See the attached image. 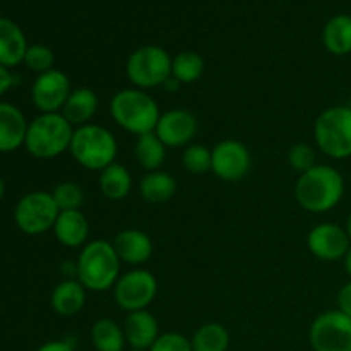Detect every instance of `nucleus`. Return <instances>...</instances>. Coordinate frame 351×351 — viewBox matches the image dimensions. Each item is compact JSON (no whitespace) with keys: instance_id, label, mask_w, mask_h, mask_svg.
Listing matches in <instances>:
<instances>
[{"instance_id":"27","label":"nucleus","mask_w":351,"mask_h":351,"mask_svg":"<svg viewBox=\"0 0 351 351\" xmlns=\"http://www.w3.org/2000/svg\"><path fill=\"white\" fill-rule=\"evenodd\" d=\"M192 351H226L230 346L228 329L218 322H208L194 332Z\"/></svg>"},{"instance_id":"2","label":"nucleus","mask_w":351,"mask_h":351,"mask_svg":"<svg viewBox=\"0 0 351 351\" xmlns=\"http://www.w3.org/2000/svg\"><path fill=\"white\" fill-rule=\"evenodd\" d=\"M77 280L89 291L110 290L120 278L122 261L117 256L113 243L108 240H93L81 249L77 261Z\"/></svg>"},{"instance_id":"41","label":"nucleus","mask_w":351,"mask_h":351,"mask_svg":"<svg viewBox=\"0 0 351 351\" xmlns=\"http://www.w3.org/2000/svg\"><path fill=\"white\" fill-rule=\"evenodd\" d=\"M129 351H147V350H136V348H130Z\"/></svg>"},{"instance_id":"20","label":"nucleus","mask_w":351,"mask_h":351,"mask_svg":"<svg viewBox=\"0 0 351 351\" xmlns=\"http://www.w3.org/2000/svg\"><path fill=\"white\" fill-rule=\"evenodd\" d=\"M50 304L62 317H74L86 305V288L77 278H65L51 291Z\"/></svg>"},{"instance_id":"19","label":"nucleus","mask_w":351,"mask_h":351,"mask_svg":"<svg viewBox=\"0 0 351 351\" xmlns=\"http://www.w3.org/2000/svg\"><path fill=\"white\" fill-rule=\"evenodd\" d=\"M27 43L23 29L14 21L0 17V65L12 69L24 62Z\"/></svg>"},{"instance_id":"15","label":"nucleus","mask_w":351,"mask_h":351,"mask_svg":"<svg viewBox=\"0 0 351 351\" xmlns=\"http://www.w3.org/2000/svg\"><path fill=\"white\" fill-rule=\"evenodd\" d=\"M113 249L122 263L130 264V266H141L147 263L153 254V242L149 235L143 230L127 228L122 230L119 235L113 239Z\"/></svg>"},{"instance_id":"6","label":"nucleus","mask_w":351,"mask_h":351,"mask_svg":"<svg viewBox=\"0 0 351 351\" xmlns=\"http://www.w3.org/2000/svg\"><path fill=\"white\" fill-rule=\"evenodd\" d=\"M314 141L331 160L351 158V106H329L314 122Z\"/></svg>"},{"instance_id":"11","label":"nucleus","mask_w":351,"mask_h":351,"mask_svg":"<svg viewBox=\"0 0 351 351\" xmlns=\"http://www.w3.org/2000/svg\"><path fill=\"white\" fill-rule=\"evenodd\" d=\"M211 171L223 182H239L247 177L252 165L250 151L243 143L237 139L219 141L211 149Z\"/></svg>"},{"instance_id":"8","label":"nucleus","mask_w":351,"mask_h":351,"mask_svg":"<svg viewBox=\"0 0 351 351\" xmlns=\"http://www.w3.org/2000/svg\"><path fill=\"white\" fill-rule=\"evenodd\" d=\"M60 209L51 192L33 191L23 195L14 209V221L26 235H41L53 230Z\"/></svg>"},{"instance_id":"16","label":"nucleus","mask_w":351,"mask_h":351,"mask_svg":"<svg viewBox=\"0 0 351 351\" xmlns=\"http://www.w3.org/2000/svg\"><path fill=\"white\" fill-rule=\"evenodd\" d=\"M122 328L127 345L136 350H149L160 336V324L149 311L129 312Z\"/></svg>"},{"instance_id":"39","label":"nucleus","mask_w":351,"mask_h":351,"mask_svg":"<svg viewBox=\"0 0 351 351\" xmlns=\"http://www.w3.org/2000/svg\"><path fill=\"white\" fill-rule=\"evenodd\" d=\"M345 230H346V233H348V237H350V240H351V213L348 215V218H346Z\"/></svg>"},{"instance_id":"32","label":"nucleus","mask_w":351,"mask_h":351,"mask_svg":"<svg viewBox=\"0 0 351 351\" xmlns=\"http://www.w3.org/2000/svg\"><path fill=\"white\" fill-rule=\"evenodd\" d=\"M288 163L298 173H305L317 165V154L312 144L297 143L288 151Z\"/></svg>"},{"instance_id":"40","label":"nucleus","mask_w":351,"mask_h":351,"mask_svg":"<svg viewBox=\"0 0 351 351\" xmlns=\"http://www.w3.org/2000/svg\"><path fill=\"white\" fill-rule=\"evenodd\" d=\"M3 195H5V184H3L2 177H0V201L3 199Z\"/></svg>"},{"instance_id":"26","label":"nucleus","mask_w":351,"mask_h":351,"mask_svg":"<svg viewBox=\"0 0 351 351\" xmlns=\"http://www.w3.org/2000/svg\"><path fill=\"white\" fill-rule=\"evenodd\" d=\"M91 343L96 351H123L127 345L123 328L113 319H99L93 324Z\"/></svg>"},{"instance_id":"1","label":"nucleus","mask_w":351,"mask_h":351,"mask_svg":"<svg viewBox=\"0 0 351 351\" xmlns=\"http://www.w3.org/2000/svg\"><path fill=\"white\" fill-rule=\"evenodd\" d=\"M298 206L308 213H328L341 202L345 195V178L331 165H315L298 177L293 189Z\"/></svg>"},{"instance_id":"30","label":"nucleus","mask_w":351,"mask_h":351,"mask_svg":"<svg viewBox=\"0 0 351 351\" xmlns=\"http://www.w3.org/2000/svg\"><path fill=\"white\" fill-rule=\"evenodd\" d=\"M51 195L60 211H77L84 202V191L75 182H60L51 191Z\"/></svg>"},{"instance_id":"22","label":"nucleus","mask_w":351,"mask_h":351,"mask_svg":"<svg viewBox=\"0 0 351 351\" xmlns=\"http://www.w3.org/2000/svg\"><path fill=\"white\" fill-rule=\"evenodd\" d=\"M139 192L141 197L149 204H163L170 201L177 192V180L168 171H147L141 178Z\"/></svg>"},{"instance_id":"31","label":"nucleus","mask_w":351,"mask_h":351,"mask_svg":"<svg viewBox=\"0 0 351 351\" xmlns=\"http://www.w3.org/2000/svg\"><path fill=\"white\" fill-rule=\"evenodd\" d=\"M24 64L29 71L36 72L40 75L53 69L55 55L45 45H31V47H27L26 55H24Z\"/></svg>"},{"instance_id":"33","label":"nucleus","mask_w":351,"mask_h":351,"mask_svg":"<svg viewBox=\"0 0 351 351\" xmlns=\"http://www.w3.org/2000/svg\"><path fill=\"white\" fill-rule=\"evenodd\" d=\"M147 351H192V343L182 332H163Z\"/></svg>"},{"instance_id":"38","label":"nucleus","mask_w":351,"mask_h":351,"mask_svg":"<svg viewBox=\"0 0 351 351\" xmlns=\"http://www.w3.org/2000/svg\"><path fill=\"white\" fill-rule=\"evenodd\" d=\"M343 263H345V269H346V273H348V276L351 280V247H350L348 254H346V257L343 259Z\"/></svg>"},{"instance_id":"17","label":"nucleus","mask_w":351,"mask_h":351,"mask_svg":"<svg viewBox=\"0 0 351 351\" xmlns=\"http://www.w3.org/2000/svg\"><path fill=\"white\" fill-rule=\"evenodd\" d=\"M27 125L26 117L16 105L0 101V153H12L24 146Z\"/></svg>"},{"instance_id":"28","label":"nucleus","mask_w":351,"mask_h":351,"mask_svg":"<svg viewBox=\"0 0 351 351\" xmlns=\"http://www.w3.org/2000/svg\"><path fill=\"white\" fill-rule=\"evenodd\" d=\"M204 74V58L195 51H180L171 58V77L180 84H192Z\"/></svg>"},{"instance_id":"29","label":"nucleus","mask_w":351,"mask_h":351,"mask_svg":"<svg viewBox=\"0 0 351 351\" xmlns=\"http://www.w3.org/2000/svg\"><path fill=\"white\" fill-rule=\"evenodd\" d=\"M182 165L189 173L201 175L211 171L213 153L202 144H189L182 154Z\"/></svg>"},{"instance_id":"14","label":"nucleus","mask_w":351,"mask_h":351,"mask_svg":"<svg viewBox=\"0 0 351 351\" xmlns=\"http://www.w3.org/2000/svg\"><path fill=\"white\" fill-rule=\"evenodd\" d=\"M154 134L167 147H187L197 134V119L185 108L161 113Z\"/></svg>"},{"instance_id":"25","label":"nucleus","mask_w":351,"mask_h":351,"mask_svg":"<svg viewBox=\"0 0 351 351\" xmlns=\"http://www.w3.org/2000/svg\"><path fill=\"white\" fill-rule=\"evenodd\" d=\"M134 156L146 171L161 170L167 160V146L154 132L143 134V136H137L136 144H134Z\"/></svg>"},{"instance_id":"9","label":"nucleus","mask_w":351,"mask_h":351,"mask_svg":"<svg viewBox=\"0 0 351 351\" xmlns=\"http://www.w3.org/2000/svg\"><path fill=\"white\" fill-rule=\"evenodd\" d=\"M158 295V280L146 269H130L120 274L113 287V298L122 311L137 312L147 311Z\"/></svg>"},{"instance_id":"37","label":"nucleus","mask_w":351,"mask_h":351,"mask_svg":"<svg viewBox=\"0 0 351 351\" xmlns=\"http://www.w3.org/2000/svg\"><path fill=\"white\" fill-rule=\"evenodd\" d=\"M163 88L168 89V91H177V89L180 88V82H178L175 77H170L167 82H165Z\"/></svg>"},{"instance_id":"10","label":"nucleus","mask_w":351,"mask_h":351,"mask_svg":"<svg viewBox=\"0 0 351 351\" xmlns=\"http://www.w3.org/2000/svg\"><path fill=\"white\" fill-rule=\"evenodd\" d=\"M308 341L314 351H351V317L338 308L322 312L308 329Z\"/></svg>"},{"instance_id":"13","label":"nucleus","mask_w":351,"mask_h":351,"mask_svg":"<svg viewBox=\"0 0 351 351\" xmlns=\"http://www.w3.org/2000/svg\"><path fill=\"white\" fill-rule=\"evenodd\" d=\"M307 247L314 257L326 263L343 261L351 247L345 226L336 223H319L308 232Z\"/></svg>"},{"instance_id":"35","label":"nucleus","mask_w":351,"mask_h":351,"mask_svg":"<svg viewBox=\"0 0 351 351\" xmlns=\"http://www.w3.org/2000/svg\"><path fill=\"white\" fill-rule=\"evenodd\" d=\"M16 79L17 77L12 74V71H10V69L0 65V96L5 95V93L9 91L14 84H16L17 82Z\"/></svg>"},{"instance_id":"4","label":"nucleus","mask_w":351,"mask_h":351,"mask_svg":"<svg viewBox=\"0 0 351 351\" xmlns=\"http://www.w3.org/2000/svg\"><path fill=\"white\" fill-rule=\"evenodd\" d=\"M69 153L86 170L101 171L115 163L119 143L106 127L86 123L74 129Z\"/></svg>"},{"instance_id":"12","label":"nucleus","mask_w":351,"mask_h":351,"mask_svg":"<svg viewBox=\"0 0 351 351\" xmlns=\"http://www.w3.org/2000/svg\"><path fill=\"white\" fill-rule=\"evenodd\" d=\"M71 93L67 74L58 69L36 75L31 86V99L41 113H60Z\"/></svg>"},{"instance_id":"18","label":"nucleus","mask_w":351,"mask_h":351,"mask_svg":"<svg viewBox=\"0 0 351 351\" xmlns=\"http://www.w3.org/2000/svg\"><path fill=\"white\" fill-rule=\"evenodd\" d=\"M53 235L58 242L69 249L84 247L89 237L88 218L82 215L81 209L77 211H60L57 221L53 225Z\"/></svg>"},{"instance_id":"5","label":"nucleus","mask_w":351,"mask_h":351,"mask_svg":"<svg viewBox=\"0 0 351 351\" xmlns=\"http://www.w3.org/2000/svg\"><path fill=\"white\" fill-rule=\"evenodd\" d=\"M74 127L62 113H40L29 122L24 147L38 160H51L71 147Z\"/></svg>"},{"instance_id":"24","label":"nucleus","mask_w":351,"mask_h":351,"mask_svg":"<svg viewBox=\"0 0 351 351\" xmlns=\"http://www.w3.org/2000/svg\"><path fill=\"white\" fill-rule=\"evenodd\" d=\"M99 191L110 201H122L132 191V175L123 165L112 163L99 171Z\"/></svg>"},{"instance_id":"21","label":"nucleus","mask_w":351,"mask_h":351,"mask_svg":"<svg viewBox=\"0 0 351 351\" xmlns=\"http://www.w3.org/2000/svg\"><path fill=\"white\" fill-rule=\"evenodd\" d=\"M98 110V96L89 88H75L72 89L71 96L65 101L62 108V115L67 119L72 127H81L86 123H91L93 117Z\"/></svg>"},{"instance_id":"3","label":"nucleus","mask_w":351,"mask_h":351,"mask_svg":"<svg viewBox=\"0 0 351 351\" xmlns=\"http://www.w3.org/2000/svg\"><path fill=\"white\" fill-rule=\"evenodd\" d=\"M110 113L119 127L134 136L154 132L161 112L156 99L144 89H120L112 96Z\"/></svg>"},{"instance_id":"7","label":"nucleus","mask_w":351,"mask_h":351,"mask_svg":"<svg viewBox=\"0 0 351 351\" xmlns=\"http://www.w3.org/2000/svg\"><path fill=\"white\" fill-rule=\"evenodd\" d=\"M127 79L137 89L163 88L171 77V57L167 50L156 45L137 48L129 55L125 65Z\"/></svg>"},{"instance_id":"36","label":"nucleus","mask_w":351,"mask_h":351,"mask_svg":"<svg viewBox=\"0 0 351 351\" xmlns=\"http://www.w3.org/2000/svg\"><path fill=\"white\" fill-rule=\"evenodd\" d=\"M36 351H75V348L67 339H57V341L45 343Z\"/></svg>"},{"instance_id":"34","label":"nucleus","mask_w":351,"mask_h":351,"mask_svg":"<svg viewBox=\"0 0 351 351\" xmlns=\"http://www.w3.org/2000/svg\"><path fill=\"white\" fill-rule=\"evenodd\" d=\"M338 311L351 317V280L338 291Z\"/></svg>"},{"instance_id":"23","label":"nucleus","mask_w":351,"mask_h":351,"mask_svg":"<svg viewBox=\"0 0 351 351\" xmlns=\"http://www.w3.org/2000/svg\"><path fill=\"white\" fill-rule=\"evenodd\" d=\"M322 43L329 53L345 57L351 53V16L338 14L326 23L322 31Z\"/></svg>"}]
</instances>
